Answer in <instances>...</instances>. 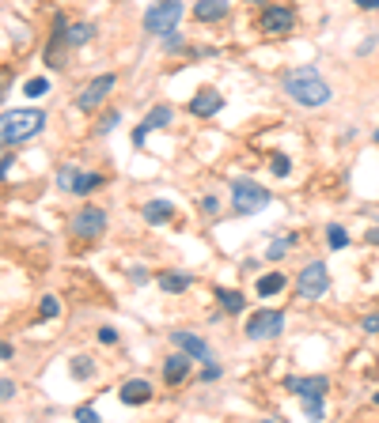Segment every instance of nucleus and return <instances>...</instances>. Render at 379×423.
<instances>
[{"label": "nucleus", "mask_w": 379, "mask_h": 423, "mask_svg": "<svg viewBox=\"0 0 379 423\" xmlns=\"http://www.w3.org/2000/svg\"><path fill=\"white\" fill-rule=\"evenodd\" d=\"M284 91H289V99H296L300 106H326V102L334 99L330 83L322 80L315 69H292V72H284Z\"/></svg>", "instance_id": "obj_1"}, {"label": "nucleus", "mask_w": 379, "mask_h": 423, "mask_svg": "<svg viewBox=\"0 0 379 423\" xmlns=\"http://www.w3.org/2000/svg\"><path fill=\"white\" fill-rule=\"evenodd\" d=\"M46 129L42 110H8L0 114V148H15L23 140H34Z\"/></svg>", "instance_id": "obj_2"}, {"label": "nucleus", "mask_w": 379, "mask_h": 423, "mask_svg": "<svg viewBox=\"0 0 379 423\" xmlns=\"http://www.w3.org/2000/svg\"><path fill=\"white\" fill-rule=\"evenodd\" d=\"M266 204H270V189L258 185L254 178H235L232 182V208L239 215H254V212H262Z\"/></svg>", "instance_id": "obj_3"}, {"label": "nucleus", "mask_w": 379, "mask_h": 423, "mask_svg": "<svg viewBox=\"0 0 379 423\" xmlns=\"http://www.w3.org/2000/svg\"><path fill=\"white\" fill-rule=\"evenodd\" d=\"M179 15H182V0H156V4L144 12V31L163 38L167 31L179 27Z\"/></svg>", "instance_id": "obj_4"}, {"label": "nucleus", "mask_w": 379, "mask_h": 423, "mask_svg": "<svg viewBox=\"0 0 379 423\" xmlns=\"http://www.w3.org/2000/svg\"><path fill=\"white\" fill-rule=\"evenodd\" d=\"M300 299H322L330 291V268L322 265V261H311L308 268L300 272Z\"/></svg>", "instance_id": "obj_5"}, {"label": "nucleus", "mask_w": 379, "mask_h": 423, "mask_svg": "<svg viewBox=\"0 0 379 423\" xmlns=\"http://www.w3.org/2000/svg\"><path fill=\"white\" fill-rule=\"evenodd\" d=\"M103 231H106V208H95V204L80 208L76 220H72V234H76V238H84V242L99 238Z\"/></svg>", "instance_id": "obj_6"}, {"label": "nucleus", "mask_w": 379, "mask_h": 423, "mask_svg": "<svg viewBox=\"0 0 379 423\" xmlns=\"http://www.w3.org/2000/svg\"><path fill=\"white\" fill-rule=\"evenodd\" d=\"M284 329V314L281 310H258V314L247 317V336L251 340H270Z\"/></svg>", "instance_id": "obj_7"}, {"label": "nucleus", "mask_w": 379, "mask_h": 423, "mask_svg": "<svg viewBox=\"0 0 379 423\" xmlns=\"http://www.w3.org/2000/svg\"><path fill=\"white\" fill-rule=\"evenodd\" d=\"M114 83H118V80H114V72H103V76H95V80H91L88 87L76 95V110H95L99 102H103L110 91H114Z\"/></svg>", "instance_id": "obj_8"}, {"label": "nucleus", "mask_w": 379, "mask_h": 423, "mask_svg": "<svg viewBox=\"0 0 379 423\" xmlns=\"http://www.w3.org/2000/svg\"><path fill=\"white\" fill-rule=\"evenodd\" d=\"M292 23H296V15H292V8H284V4L266 8L262 20H258V27H262L266 34H289V31H292Z\"/></svg>", "instance_id": "obj_9"}, {"label": "nucleus", "mask_w": 379, "mask_h": 423, "mask_svg": "<svg viewBox=\"0 0 379 423\" xmlns=\"http://www.w3.org/2000/svg\"><path fill=\"white\" fill-rule=\"evenodd\" d=\"M171 117H174V110L167 106V102H160V106H152V110H148V117H144V125H137V133H133V148H144V136L152 133V129H163V125H171Z\"/></svg>", "instance_id": "obj_10"}, {"label": "nucleus", "mask_w": 379, "mask_h": 423, "mask_svg": "<svg viewBox=\"0 0 379 423\" xmlns=\"http://www.w3.org/2000/svg\"><path fill=\"white\" fill-rule=\"evenodd\" d=\"M171 340L182 347V352L190 355V359H198V363H212V347L201 340V336H193V333H186V329H174L171 333Z\"/></svg>", "instance_id": "obj_11"}, {"label": "nucleus", "mask_w": 379, "mask_h": 423, "mask_svg": "<svg viewBox=\"0 0 379 423\" xmlns=\"http://www.w3.org/2000/svg\"><path fill=\"white\" fill-rule=\"evenodd\" d=\"M220 106H224V95L212 91V87H201L198 95L190 99V114L193 117H212V114H220Z\"/></svg>", "instance_id": "obj_12"}, {"label": "nucleus", "mask_w": 379, "mask_h": 423, "mask_svg": "<svg viewBox=\"0 0 379 423\" xmlns=\"http://www.w3.org/2000/svg\"><path fill=\"white\" fill-rule=\"evenodd\" d=\"M284 389H292L296 397H322V393L330 389V382L322 378V374L319 378H296L292 374V378H284Z\"/></svg>", "instance_id": "obj_13"}, {"label": "nucleus", "mask_w": 379, "mask_h": 423, "mask_svg": "<svg viewBox=\"0 0 379 423\" xmlns=\"http://www.w3.org/2000/svg\"><path fill=\"white\" fill-rule=\"evenodd\" d=\"M228 15H232L228 0H198L193 4V20H201V23H216V20H228Z\"/></svg>", "instance_id": "obj_14"}, {"label": "nucleus", "mask_w": 379, "mask_h": 423, "mask_svg": "<svg viewBox=\"0 0 379 423\" xmlns=\"http://www.w3.org/2000/svg\"><path fill=\"white\" fill-rule=\"evenodd\" d=\"M118 397H122V404H148L152 401V385L144 378H129L122 389H118Z\"/></svg>", "instance_id": "obj_15"}, {"label": "nucleus", "mask_w": 379, "mask_h": 423, "mask_svg": "<svg viewBox=\"0 0 379 423\" xmlns=\"http://www.w3.org/2000/svg\"><path fill=\"white\" fill-rule=\"evenodd\" d=\"M171 215H174V204H171V201H148V204H144V220L152 223V227L167 223Z\"/></svg>", "instance_id": "obj_16"}, {"label": "nucleus", "mask_w": 379, "mask_h": 423, "mask_svg": "<svg viewBox=\"0 0 379 423\" xmlns=\"http://www.w3.org/2000/svg\"><path fill=\"white\" fill-rule=\"evenodd\" d=\"M103 185H106V178H103V174H95V171H91V174H80V171H76V178H72V193H80V196L103 189Z\"/></svg>", "instance_id": "obj_17"}, {"label": "nucleus", "mask_w": 379, "mask_h": 423, "mask_svg": "<svg viewBox=\"0 0 379 423\" xmlns=\"http://www.w3.org/2000/svg\"><path fill=\"white\" fill-rule=\"evenodd\" d=\"M186 374H190V355H171V359L163 363V378H167L171 385L182 382Z\"/></svg>", "instance_id": "obj_18"}, {"label": "nucleus", "mask_w": 379, "mask_h": 423, "mask_svg": "<svg viewBox=\"0 0 379 423\" xmlns=\"http://www.w3.org/2000/svg\"><path fill=\"white\" fill-rule=\"evenodd\" d=\"M91 38H95V27H88V23H69V27H64V42H69L72 50L91 42Z\"/></svg>", "instance_id": "obj_19"}, {"label": "nucleus", "mask_w": 379, "mask_h": 423, "mask_svg": "<svg viewBox=\"0 0 379 423\" xmlns=\"http://www.w3.org/2000/svg\"><path fill=\"white\" fill-rule=\"evenodd\" d=\"M190 284H193V276H190V272H163V276H160V287H163V291H171V295L186 291Z\"/></svg>", "instance_id": "obj_20"}, {"label": "nucleus", "mask_w": 379, "mask_h": 423, "mask_svg": "<svg viewBox=\"0 0 379 423\" xmlns=\"http://www.w3.org/2000/svg\"><path fill=\"white\" fill-rule=\"evenodd\" d=\"M216 299H220V306H224L228 314H243V310H247V299L239 295V291H224V287H220Z\"/></svg>", "instance_id": "obj_21"}, {"label": "nucleus", "mask_w": 379, "mask_h": 423, "mask_svg": "<svg viewBox=\"0 0 379 423\" xmlns=\"http://www.w3.org/2000/svg\"><path fill=\"white\" fill-rule=\"evenodd\" d=\"M284 287V276H281V272H270V276H262V280H258V295H277V291H281Z\"/></svg>", "instance_id": "obj_22"}, {"label": "nucleus", "mask_w": 379, "mask_h": 423, "mask_svg": "<svg viewBox=\"0 0 379 423\" xmlns=\"http://www.w3.org/2000/svg\"><path fill=\"white\" fill-rule=\"evenodd\" d=\"M72 374H76L80 382H88L91 374H95V363H91L88 355H76V359H72Z\"/></svg>", "instance_id": "obj_23"}, {"label": "nucleus", "mask_w": 379, "mask_h": 423, "mask_svg": "<svg viewBox=\"0 0 379 423\" xmlns=\"http://www.w3.org/2000/svg\"><path fill=\"white\" fill-rule=\"evenodd\" d=\"M46 91H50V80H46V76H34V80H27L23 95H27V99H42Z\"/></svg>", "instance_id": "obj_24"}, {"label": "nucleus", "mask_w": 379, "mask_h": 423, "mask_svg": "<svg viewBox=\"0 0 379 423\" xmlns=\"http://www.w3.org/2000/svg\"><path fill=\"white\" fill-rule=\"evenodd\" d=\"M326 242H330V250H345V227H341V223H330L326 227Z\"/></svg>", "instance_id": "obj_25"}, {"label": "nucleus", "mask_w": 379, "mask_h": 423, "mask_svg": "<svg viewBox=\"0 0 379 423\" xmlns=\"http://www.w3.org/2000/svg\"><path fill=\"white\" fill-rule=\"evenodd\" d=\"M303 412H308L311 420H326V404H322V397H303Z\"/></svg>", "instance_id": "obj_26"}, {"label": "nucleus", "mask_w": 379, "mask_h": 423, "mask_svg": "<svg viewBox=\"0 0 379 423\" xmlns=\"http://www.w3.org/2000/svg\"><path fill=\"white\" fill-rule=\"evenodd\" d=\"M39 314L46 317V322H50V317H57V314H61V303H57L53 295H46L42 303H39Z\"/></svg>", "instance_id": "obj_27"}, {"label": "nucleus", "mask_w": 379, "mask_h": 423, "mask_svg": "<svg viewBox=\"0 0 379 423\" xmlns=\"http://www.w3.org/2000/svg\"><path fill=\"white\" fill-rule=\"evenodd\" d=\"M270 166H273V174H277V178H289V171H292L289 155H281V152H277V155L270 159Z\"/></svg>", "instance_id": "obj_28"}, {"label": "nucleus", "mask_w": 379, "mask_h": 423, "mask_svg": "<svg viewBox=\"0 0 379 423\" xmlns=\"http://www.w3.org/2000/svg\"><path fill=\"white\" fill-rule=\"evenodd\" d=\"M289 250H292V234H289V238H277V242H273V246H270V257H273V261H281Z\"/></svg>", "instance_id": "obj_29"}, {"label": "nucleus", "mask_w": 379, "mask_h": 423, "mask_svg": "<svg viewBox=\"0 0 379 423\" xmlns=\"http://www.w3.org/2000/svg\"><path fill=\"white\" fill-rule=\"evenodd\" d=\"M72 178H76V171H72V166H61V171H57V185H61V189H72Z\"/></svg>", "instance_id": "obj_30"}, {"label": "nucleus", "mask_w": 379, "mask_h": 423, "mask_svg": "<svg viewBox=\"0 0 379 423\" xmlns=\"http://www.w3.org/2000/svg\"><path fill=\"white\" fill-rule=\"evenodd\" d=\"M163 50L179 53V50H182V38H179V34H174V31H167V34H163Z\"/></svg>", "instance_id": "obj_31"}, {"label": "nucleus", "mask_w": 379, "mask_h": 423, "mask_svg": "<svg viewBox=\"0 0 379 423\" xmlns=\"http://www.w3.org/2000/svg\"><path fill=\"white\" fill-rule=\"evenodd\" d=\"M76 420H80V423H95V420H99V412L91 408V404H84V408H76Z\"/></svg>", "instance_id": "obj_32"}, {"label": "nucleus", "mask_w": 379, "mask_h": 423, "mask_svg": "<svg viewBox=\"0 0 379 423\" xmlns=\"http://www.w3.org/2000/svg\"><path fill=\"white\" fill-rule=\"evenodd\" d=\"M15 397V382L12 378H0V401H12Z\"/></svg>", "instance_id": "obj_33"}, {"label": "nucleus", "mask_w": 379, "mask_h": 423, "mask_svg": "<svg viewBox=\"0 0 379 423\" xmlns=\"http://www.w3.org/2000/svg\"><path fill=\"white\" fill-rule=\"evenodd\" d=\"M118 117H122V114H106L103 121H99V133H114V129H118Z\"/></svg>", "instance_id": "obj_34"}, {"label": "nucleus", "mask_w": 379, "mask_h": 423, "mask_svg": "<svg viewBox=\"0 0 379 423\" xmlns=\"http://www.w3.org/2000/svg\"><path fill=\"white\" fill-rule=\"evenodd\" d=\"M99 340H103V344H114V340H118V329L103 325V329H99Z\"/></svg>", "instance_id": "obj_35"}, {"label": "nucleus", "mask_w": 379, "mask_h": 423, "mask_svg": "<svg viewBox=\"0 0 379 423\" xmlns=\"http://www.w3.org/2000/svg\"><path fill=\"white\" fill-rule=\"evenodd\" d=\"M201 212H205V215H216V212H220L216 196H205V201H201Z\"/></svg>", "instance_id": "obj_36"}, {"label": "nucleus", "mask_w": 379, "mask_h": 423, "mask_svg": "<svg viewBox=\"0 0 379 423\" xmlns=\"http://www.w3.org/2000/svg\"><path fill=\"white\" fill-rule=\"evenodd\" d=\"M364 333H379V314H372V317H364Z\"/></svg>", "instance_id": "obj_37"}, {"label": "nucleus", "mask_w": 379, "mask_h": 423, "mask_svg": "<svg viewBox=\"0 0 379 423\" xmlns=\"http://www.w3.org/2000/svg\"><path fill=\"white\" fill-rule=\"evenodd\" d=\"M357 8H364V12H379V0H353Z\"/></svg>", "instance_id": "obj_38"}, {"label": "nucleus", "mask_w": 379, "mask_h": 423, "mask_svg": "<svg viewBox=\"0 0 379 423\" xmlns=\"http://www.w3.org/2000/svg\"><path fill=\"white\" fill-rule=\"evenodd\" d=\"M129 280H133V284H144L148 272H144V268H129Z\"/></svg>", "instance_id": "obj_39"}, {"label": "nucleus", "mask_w": 379, "mask_h": 423, "mask_svg": "<svg viewBox=\"0 0 379 423\" xmlns=\"http://www.w3.org/2000/svg\"><path fill=\"white\" fill-rule=\"evenodd\" d=\"M12 163H15L12 155H8V159H0V182H4V178H8V171H12Z\"/></svg>", "instance_id": "obj_40"}, {"label": "nucleus", "mask_w": 379, "mask_h": 423, "mask_svg": "<svg viewBox=\"0 0 379 423\" xmlns=\"http://www.w3.org/2000/svg\"><path fill=\"white\" fill-rule=\"evenodd\" d=\"M0 359H12V344L8 340H0Z\"/></svg>", "instance_id": "obj_41"}, {"label": "nucleus", "mask_w": 379, "mask_h": 423, "mask_svg": "<svg viewBox=\"0 0 379 423\" xmlns=\"http://www.w3.org/2000/svg\"><path fill=\"white\" fill-rule=\"evenodd\" d=\"M368 242H372V246H379V227H372V231H368Z\"/></svg>", "instance_id": "obj_42"}, {"label": "nucleus", "mask_w": 379, "mask_h": 423, "mask_svg": "<svg viewBox=\"0 0 379 423\" xmlns=\"http://www.w3.org/2000/svg\"><path fill=\"white\" fill-rule=\"evenodd\" d=\"M375 144H379V129H375Z\"/></svg>", "instance_id": "obj_43"}, {"label": "nucleus", "mask_w": 379, "mask_h": 423, "mask_svg": "<svg viewBox=\"0 0 379 423\" xmlns=\"http://www.w3.org/2000/svg\"><path fill=\"white\" fill-rule=\"evenodd\" d=\"M375 404H379V393H375Z\"/></svg>", "instance_id": "obj_44"}, {"label": "nucleus", "mask_w": 379, "mask_h": 423, "mask_svg": "<svg viewBox=\"0 0 379 423\" xmlns=\"http://www.w3.org/2000/svg\"><path fill=\"white\" fill-rule=\"evenodd\" d=\"M251 4H254V0H251Z\"/></svg>", "instance_id": "obj_45"}]
</instances>
